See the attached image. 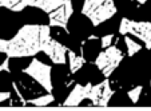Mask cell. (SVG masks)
Masks as SVG:
<instances>
[{
  "label": "cell",
  "mask_w": 151,
  "mask_h": 111,
  "mask_svg": "<svg viewBox=\"0 0 151 111\" xmlns=\"http://www.w3.org/2000/svg\"><path fill=\"white\" fill-rule=\"evenodd\" d=\"M67 58L70 60V72L71 74H75V72L79 71L86 62V59L82 55H76L71 50H67Z\"/></svg>",
  "instance_id": "cell-11"
},
{
  "label": "cell",
  "mask_w": 151,
  "mask_h": 111,
  "mask_svg": "<svg viewBox=\"0 0 151 111\" xmlns=\"http://www.w3.org/2000/svg\"><path fill=\"white\" fill-rule=\"evenodd\" d=\"M54 102V95L51 92H48V95H44V97L36 98V99H32L29 102H26L24 105L27 106H48Z\"/></svg>",
  "instance_id": "cell-12"
},
{
  "label": "cell",
  "mask_w": 151,
  "mask_h": 111,
  "mask_svg": "<svg viewBox=\"0 0 151 111\" xmlns=\"http://www.w3.org/2000/svg\"><path fill=\"white\" fill-rule=\"evenodd\" d=\"M114 35L110 34V35H104V36H102V39H100V42H102V48H107L109 46H111L112 40H114Z\"/></svg>",
  "instance_id": "cell-15"
},
{
  "label": "cell",
  "mask_w": 151,
  "mask_h": 111,
  "mask_svg": "<svg viewBox=\"0 0 151 111\" xmlns=\"http://www.w3.org/2000/svg\"><path fill=\"white\" fill-rule=\"evenodd\" d=\"M51 27L40 26V51H43L55 64H64L67 60V47L63 46L58 40L52 39Z\"/></svg>",
  "instance_id": "cell-3"
},
{
  "label": "cell",
  "mask_w": 151,
  "mask_h": 111,
  "mask_svg": "<svg viewBox=\"0 0 151 111\" xmlns=\"http://www.w3.org/2000/svg\"><path fill=\"white\" fill-rule=\"evenodd\" d=\"M150 86H151V80H150Z\"/></svg>",
  "instance_id": "cell-18"
},
{
  "label": "cell",
  "mask_w": 151,
  "mask_h": 111,
  "mask_svg": "<svg viewBox=\"0 0 151 111\" xmlns=\"http://www.w3.org/2000/svg\"><path fill=\"white\" fill-rule=\"evenodd\" d=\"M74 14V8H72V1L71 0H64V3L59 7V8L54 9L50 12V27H60V28L67 30V24H68L70 17Z\"/></svg>",
  "instance_id": "cell-8"
},
{
  "label": "cell",
  "mask_w": 151,
  "mask_h": 111,
  "mask_svg": "<svg viewBox=\"0 0 151 111\" xmlns=\"http://www.w3.org/2000/svg\"><path fill=\"white\" fill-rule=\"evenodd\" d=\"M124 42H126V44H127V54H128V56H134L138 51H140V50H142V46H140L139 43L134 42V40L130 39L128 36L124 37Z\"/></svg>",
  "instance_id": "cell-13"
},
{
  "label": "cell",
  "mask_w": 151,
  "mask_h": 111,
  "mask_svg": "<svg viewBox=\"0 0 151 111\" xmlns=\"http://www.w3.org/2000/svg\"><path fill=\"white\" fill-rule=\"evenodd\" d=\"M40 52V26L26 24L12 39L7 40L6 52L8 58H27Z\"/></svg>",
  "instance_id": "cell-1"
},
{
  "label": "cell",
  "mask_w": 151,
  "mask_h": 111,
  "mask_svg": "<svg viewBox=\"0 0 151 111\" xmlns=\"http://www.w3.org/2000/svg\"><path fill=\"white\" fill-rule=\"evenodd\" d=\"M112 95H114V90L110 87V80L104 79L102 83H98V84H95V86L92 84L91 94H90V100H91L92 106L106 107V106H109Z\"/></svg>",
  "instance_id": "cell-7"
},
{
  "label": "cell",
  "mask_w": 151,
  "mask_h": 111,
  "mask_svg": "<svg viewBox=\"0 0 151 111\" xmlns=\"http://www.w3.org/2000/svg\"><path fill=\"white\" fill-rule=\"evenodd\" d=\"M11 98V94L8 91H0V105L4 102V100H8Z\"/></svg>",
  "instance_id": "cell-16"
},
{
  "label": "cell",
  "mask_w": 151,
  "mask_h": 111,
  "mask_svg": "<svg viewBox=\"0 0 151 111\" xmlns=\"http://www.w3.org/2000/svg\"><path fill=\"white\" fill-rule=\"evenodd\" d=\"M123 58H124V55L116 46H109L107 48H104V51H102L96 56L95 64L106 78H109L118 68V66L120 64Z\"/></svg>",
  "instance_id": "cell-4"
},
{
  "label": "cell",
  "mask_w": 151,
  "mask_h": 111,
  "mask_svg": "<svg viewBox=\"0 0 151 111\" xmlns=\"http://www.w3.org/2000/svg\"><path fill=\"white\" fill-rule=\"evenodd\" d=\"M63 3L64 0H28V7H35L50 14L54 9L59 8Z\"/></svg>",
  "instance_id": "cell-10"
},
{
  "label": "cell",
  "mask_w": 151,
  "mask_h": 111,
  "mask_svg": "<svg viewBox=\"0 0 151 111\" xmlns=\"http://www.w3.org/2000/svg\"><path fill=\"white\" fill-rule=\"evenodd\" d=\"M91 87L92 84L88 83L86 86H82L80 83L75 84V87L72 88V91L70 92V95L67 97V99L64 100L63 106H71V107H75V106H79L82 103V100L88 99L90 100V94H91Z\"/></svg>",
  "instance_id": "cell-9"
},
{
  "label": "cell",
  "mask_w": 151,
  "mask_h": 111,
  "mask_svg": "<svg viewBox=\"0 0 151 111\" xmlns=\"http://www.w3.org/2000/svg\"><path fill=\"white\" fill-rule=\"evenodd\" d=\"M119 34H132L142 40L148 50H151V23L148 22H134L127 17H123L120 20Z\"/></svg>",
  "instance_id": "cell-6"
},
{
  "label": "cell",
  "mask_w": 151,
  "mask_h": 111,
  "mask_svg": "<svg viewBox=\"0 0 151 111\" xmlns=\"http://www.w3.org/2000/svg\"><path fill=\"white\" fill-rule=\"evenodd\" d=\"M82 14L88 17L92 26H99L116 15L114 0H84Z\"/></svg>",
  "instance_id": "cell-2"
},
{
  "label": "cell",
  "mask_w": 151,
  "mask_h": 111,
  "mask_svg": "<svg viewBox=\"0 0 151 111\" xmlns=\"http://www.w3.org/2000/svg\"><path fill=\"white\" fill-rule=\"evenodd\" d=\"M142 90H143L142 86H138V87H135V88L128 90L127 95H128V98H130V100H131V103H137L138 100H139V97H140V94H142Z\"/></svg>",
  "instance_id": "cell-14"
},
{
  "label": "cell",
  "mask_w": 151,
  "mask_h": 111,
  "mask_svg": "<svg viewBox=\"0 0 151 111\" xmlns=\"http://www.w3.org/2000/svg\"><path fill=\"white\" fill-rule=\"evenodd\" d=\"M138 1V4H140V6H143V4L146 3V1H147V0H137Z\"/></svg>",
  "instance_id": "cell-17"
},
{
  "label": "cell",
  "mask_w": 151,
  "mask_h": 111,
  "mask_svg": "<svg viewBox=\"0 0 151 111\" xmlns=\"http://www.w3.org/2000/svg\"><path fill=\"white\" fill-rule=\"evenodd\" d=\"M51 66L44 64L43 62L37 60L36 58L31 60L26 68H23V72L36 80L40 86H42L47 92H52L54 86H52V79H51Z\"/></svg>",
  "instance_id": "cell-5"
}]
</instances>
